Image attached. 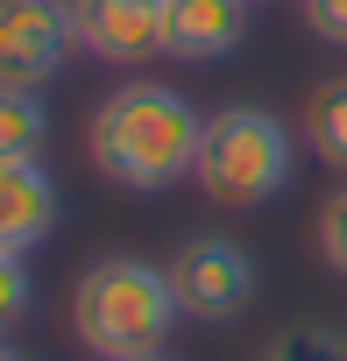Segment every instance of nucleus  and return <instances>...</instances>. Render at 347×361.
<instances>
[{"instance_id": "nucleus-15", "label": "nucleus", "mask_w": 347, "mask_h": 361, "mask_svg": "<svg viewBox=\"0 0 347 361\" xmlns=\"http://www.w3.org/2000/svg\"><path fill=\"white\" fill-rule=\"evenodd\" d=\"M0 361H29V354H22V347H8V340H0Z\"/></svg>"}, {"instance_id": "nucleus-7", "label": "nucleus", "mask_w": 347, "mask_h": 361, "mask_svg": "<svg viewBox=\"0 0 347 361\" xmlns=\"http://www.w3.org/2000/svg\"><path fill=\"white\" fill-rule=\"evenodd\" d=\"M78 50L99 64H149L163 36V0H71Z\"/></svg>"}, {"instance_id": "nucleus-16", "label": "nucleus", "mask_w": 347, "mask_h": 361, "mask_svg": "<svg viewBox=\"0 0 347 361\" xmlns=\"http://www.w3.org/2000/svg\"><path fill=\"white\" fill-rule=\"evenodd\" d=\"M142 361H163V354H142Z\"/></svg>"}, {"instance_id": "nucleus-13", "label": "nucleus", "mask_w": 347, "mask_h": 361, "mask_svg": "<svg viewBox=\"0 0 347 361\" xmlns=\"http://www.w3.org/2000/svg\"><path fill=\"white\" fill-rule=\"evenodd\" d=\"M319 255H326V269L333 276H347V185L326 199V213H319Z\"/></svg>"}, {"instance_id": "nucleus-1", "label": "nucleus", "mask_w": 347, "mask_h": 361, "mask_svg": "<svg viewBox=\"0 0 347 361\" xmlns=\"http://www.w3.org/2000/svg\"><path fill=\"white\" fill-rule=\"evenodd\" d=\"M206 114L178 85H121L85 121V156L121 192H170L199 170Z\"/></svg>"}, {"instance_id": "nucleus-14", "label": "nucleus", "mask_w": 347, "mask_h": 361, "mask_svg": "<svg viewBox=\"0 0 347 361\" xmlns=\"http://www.w3.org/2000/svg\"><path fill=\"white\" fill-rule=\"evenodd\" d=\"M298 15H305V29H312L319 43L347 50V0H298Z\"/></svg>"}, {"instance_id": "nucleus-2", "label": "nucleus", "mask_w": 347, "mask_h": 361, "mask_svg": "<svg viewBox=\"0 0 347 361\" xmlns=\"http://www.w3.org/2000/svg\"><path fill=\"white\" fill-rule=\"evenodd\" d=\"M178 290H170L163 262L142 255H99L71 283V333L92 361H142L163 354V340L178 333Z\"/></svg>"}, {"instance_id": "nucleus-9", "label": "nucleus", "mask_w": 347, "mask_h": 361, "mask_svg": "<svg viewBox=\"0 0 347 361\" xmlns=\"http://www.w3.org/2000/svg\"><path fill=\"white\" fill-rule=\"evenodd\" d=\"M43 142H50V106H43V92L0 85V163H43Z\"/></svg>"}, {"instance_id": "nucleus-6", "label": "nucleus", "mask_w": 347, "mask_h": 361, "mask_svg": "<svg viewBox=\"0 0 347 361\" xmlns=\"http://www.w3.org/2000/svg\"><path fill=\"white\" fill-rule=\"evenodd\" d=\"M248 43V0H163L156 57L170 64H213Z\"/></svg>"}, {"instance_id": "nucleus-11", "label": "nucleus", "mask_w": 347, "mask_h": 361, "mask_svg": "<svg viewBox=\"0 0 347 361\" xmlns=\"http://www.w3.org/2000/svg\"><path fill=\"white\" fill-rule=\"evenodd\" d=\"M262 361H347V333L340 326H319V319H298V326H284L262 347Z\"/></svg>"}, {"instance_id": "nucleus-10", "label": "nucleus", "mask_w": 347, "mask_h": 361, "mask_svg": "<svg viewBox=\"0 0 347 361\" xmlns=\"http://www.w3.org/2000/svg\"><path fill=\"white\" fill-rule=\"evenodd\" d=\"M305 142L319 163L347 170V78H326L312 99H305Z\"/></svg>"}, {"instance_id": "nucleus-5", "label": "nucleus", "mask_w": 347, "mask_h": 361, "mask_svg": "<svg viewBox=\"0 0 347 361\" xmlns=\"http://www.w3.org/2000/svg\"><path fill=\"white\" fill-rule=\"evenodd\" d=\"M78 50L71 0H0V85L43 92Z\"/></svg>"}, {"instance_id": "nucleus-3", "label": "nucleus", "mask_w": 347, "mask_h": 361, "mask_svg": "<svg viewBox=\"0 0 347 361\" xmlns=\"http://www.w3.org/2000/svg\"><path fill=\"white\" fill-rule=\"evenodd\" d=\"M298 177V135L269 106H220L199 142L192 185L220 206H262Z\"/></svg>"}, {"instance_id": "nucleus-17", "label": "nucleus", "mask_w": 347, "mask_h": 361, "mask_svg": "<svg viewBox=\"0 0 347 361\" xmlns=\"http://www.w3.org/2000/svg\"><path fill=\"white\" fill-rule=\"evenodd\" d=\"M248 8H255V0H248Z\"/></svg>"}, {"instance_id": "nucleus-4", "label": "nucleus", "mask_w": 347, "mask_h": 361, "mask_svg": "<svg viewBox=\"0 0 347 361\" xmlns=\"http://www.w3.org/2000/svg\"><path fill=\"white\" fill-rule=\"evenodd\" d=\"M163 269H170V290H178V312L199 326H227L255 305V255L227 234H192Z\"/></svg>"}, {"instance_id": "nucleus-8", "label": "nucleus", "mask_w": 347, "mask_h": 361, "mask_svg": "<svg viewBox=\"0 0 347 361\" xmlns=\"http://www.w3.org/2000/svg\"><path fill=\"white\" fill-rule=\"evenodd\" d=\"M57 227V185L43 163H0V255H29Z\"/></svg>"}, {"instance_id": "nucleus-12", "label": "nucleus", "mask_w": 347, "mask_h": 361, "mask_svg": "<svg viewBox=\"0 0 347 361\" xmlns=\"http://www.w3.org/2000/svg\"><path fill=\"white\" fill-rule=\"evenodd\" d=\"M36 305V276H29V255H0V340H8Z\"/></svg>"}]
</instances>
